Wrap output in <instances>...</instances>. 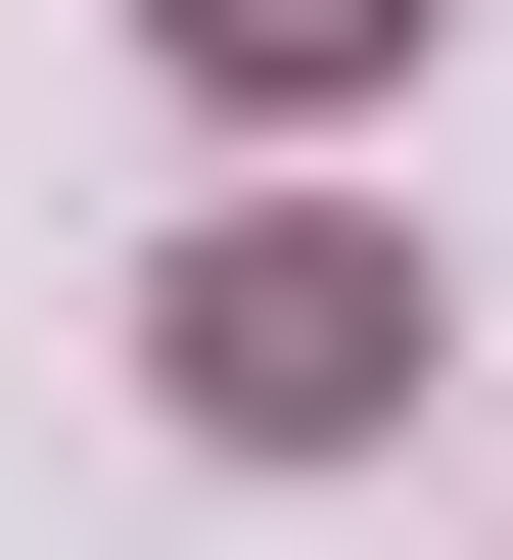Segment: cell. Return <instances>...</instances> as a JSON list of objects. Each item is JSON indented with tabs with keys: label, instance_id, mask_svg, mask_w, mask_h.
<instances>
[{
	"label": "cell",
	"instance_id": "2",
	"mask_svg": "<svg viewBox=\"0 0 513 560\" xmlns=\"http://www.w3.org/2000/svg\"><path fill=\"white\" fill-rule=\"evenodd\" d=\"M374 47H420V0H187V94H374Z\"/></svg>",
	"mask_w": 513,
	"mask_h": 560
},
{
	"label": "cell",
	"instance_id": "1",
	"mask_svg": "<svg viewBox=\"0 0 513 560\" xmlns=\"http://www.w3.org/2000/svg\"><path fill=\"white\" fill-rule=\"evenodd\" d=\"M140 374L234 420V467H327V420H420V280H374V234H327V187H234V234L140 280Z\"/></svg>",
	"mask_w": 513,
	"mask_h": 560
}]
</instances>
